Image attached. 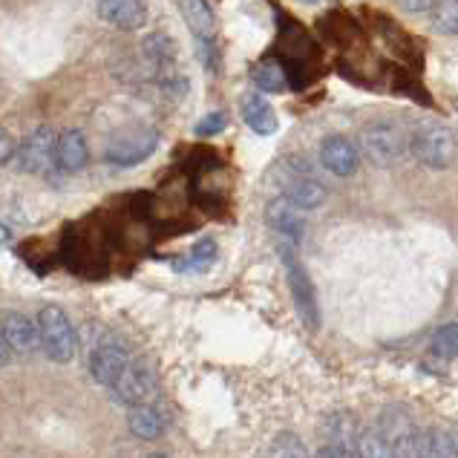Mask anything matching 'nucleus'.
Instances as JSON below:
<instances>
[{"label":"nucleus","instance_id":"obj_18","mask_svg":"<svg viewBox=\"0 0 458 458\" xmlns=\"http://www.w3.org/2000/svg\"><path fill=\"white\" fill-rule=\"evenodd\" d=\"M127 424H130V433H133L136 438L153 441L165 433L167 418L159 407H156V403H139V407H130Z\"/></svg>","mask_w":458,"mask_h":458},{"label":"nucleus","instance_id":"obj_1","mask_svg":"<svg viewBox=\"0 0 458 458\" xmlns=\"http://www.w3.org/2000/svg\"><path fill=\"white\" fill-rule=\"evenodd\" d=\"M38 332H41V349L52 363H70L78 352V335L61 306H44L38 311Z\"/></svg>","mask_w":458,"mask_h":458},{"label":"nucleus","instance_id":"obj_32","mask_svg":"<svg viewBox=\"0 0 458 458\" xmlns=\"http://www.w3.org/2000/svg\"><path fill=\"white\" fill-rule=\"evenodd\" d=\"M145 458H167V455H162V453H150V455H145Z\"/></svg>","mask_w":458,"mask_h":458},{"label":"nucleus","instance_id":"obj_7","mask_svg":"<svg viewBox=\"0 0 458 458\" xmlns=\"http://www.w3.org/2000/svg\"><path fill=\"white\" fill-rule=\"evenodd\" d=\"M274 185H277V193L283 199L297 205L300 211H318L329 199V191L323 188V182H318L311 174H303V170L283 167L280 176L274 179Z\"/></svg>","mask_w":458,"mask_h":458},{"label":"nucleus","instance_id":"obj_9","mask_svg":"<svg viewBox=\"0 0 458 458\" xmlns=\"http://www.w3.org/2000/svg\"><path fill=\"white\" fill-rule=\"evenodd\" d=\"M115 401H122L124 407H139V403H153L156 398V372L150 369L148 360L133 358L127 363V369L119 375V381L113 384Z\"/></svg>","mask_w":458,"mask_h":458},{"label":"nucleus","instance_id":"obj_26","mask_svg":"<svg viewBox=\"0 0 458 458\" xmlns=\"http://www.w3.org/2000/svg\"><path fill=\"white\" fill-rule=\"evenodd\" d=\"M225 130V113H211L196 124V136H216Z\"/></svg>","mask_w":458,"mask_h":458},{"label":"nucleus","instance_id":"obj_6","mask_svg":"<svg viewBox=\"0 0 458 458\" xmlns=\"http://www.w3.org/2000/svg\"><path fill=\"white\" fill-rule=\"evenodd\" d=\"M159 148V130L156 127H130L122 130L107 145V162L115 167H136Z\"/></svg>","mask_w":458,"mask_h":458},{"label":"nucleus","instance_id":"obj_21","mask_svg":"<svg viewBox=\"0 0 458 458\" xmlns=\"http://www.w3.org/2000/svg\"><path fill=\"white\" fill-rule=\"evenodd\" d=\"M355 453L358 458H401V453L384 438V433L377 427L363 429L355 441Z\"/></svg>","mask_w":458,"mask_h":458},{"label":"nucleus","instance_id":"obj_19","mask_svg":"<svg viewBox=\"0 0 458 458\" xmlns=\"http://www.w3.org/2000/svg\"><path fill=\"white\" fill-rule=\"evenodd\" d=\"M251 78H254L259 93H271V96L285 93L289 84H292V75H289V70H285V64L274 61V58L259 61L254 67V72H251Z\"/></svg>","mask_w":458,"mask_h":458},{"label":"nucleus","instance_id":"obj_22","mask_svg":"<svg viewBox=\"0 0 458 458\" xmlns=\"http://www.w3.org/2000/svg\"><path fill=\"white\" fill-rule=\"evenodd\" d=\"M216 259V242L214 240H199L185 259H179L176 271H202Z\"/></svg>","mask_w":458,"mask_h":458},{"label":"nucleus","instance_id":"obj_25","mask_svg":"<svg viewBox=\"0 0 458 458\" xmlns=\"http://www.w3.org/2000/svg\"><path fill=\"white\" fill-rule=\"evenodd\" d=\"M274 458H309V455H306L303 444L285 433V436H277V441H274Z\"/></svg>","mask_w":458,"mask_h":458},{"label":"nucleus","instance_id":"obj_3","mask_svg":"<svg viewBox=\"0 0 458 458\" xmlns=\"http://www.w3.org/2000/svg\"><path fill=\"white\" fill-rule=\"evenodd\" d=\"M277 251H280V259H283V266H285V277H289L292 297H294V306H297L300 320H303L309 329H318V323H320L318 294H314V285H311L309 271L297 259V245L280 240Z\"/></svg>","mask_w":458,"mask_h":458},{"label":"nucleus","instance_id":"obj_15","mask_svg":"<svg viewBox=\"0 0 458 458\" xmlns=\"http://www.w3.org/2000/svg\"><path fill=\"white\" fill-rule=\"evenodd\" d=\"M89 162V145L81 130H64L58 136V170L61 174H78Z\"/></svg>","mask_w":458,"mask_h":458},{"label":"nucleus","instance_id":"obj_4","mask_svg":"<svg viewBox=\"0 0 458 458\" xmlns=\"http://www.w3.org/2000/svg\"><path fill=\"white\" fill-rule=\"evenodd\" d=\"M15 167L30 176H49L58 170V136L52 127H35L26 136L18 153H15Z\"/></svg>","mask_w":458,"mask_h":458},{"label":"nucleus","instance_id":"obj_30","mask_svg":"<svg viewBox=\"0 0 458 458\" xmlns=\"http://www.w3.org/2000/svg\"><path fill=\"white\" fill-rule=\"evenodd\" d=\"M12 355H15V352H12V346L6 344L4 332H0V366H6V363L12 360Z\"/></svg>","mask_w":458,"mask_h":458},{"label":"nucleus","instance_id":"obj_10","mask_svg":"<svg viewBox=\"0 0 458 458\" xmlns=\"http://www.w3.org/2000/svg\"><path fill=\"white\" fill-rule=\"evenodd\" d=\"M266 222H268V228L277 233L283 242L300 245V242H303V237H306L303 211H300L297 205H292L289 199H283L280 193L266 205Z\"/></svg>","mask_w":458,"mask_h":458},{"label":"nucleus","instance_id":"obj_8","mask_svg":"<svg viewBox=\"0 0 458 458\" xmlns=\"http://www.w3.org/2000/svg\"><path fill=\"white\" fill-rule=\"evenodd\" d=\"M130 360H133V355H130L124 340L115 335H107L98 340L93 355H89V375L96 377V384L113 389V384L119 381V375L127 369Z\"/></svg>","mask_w":458,"mask_h":458},{"label":"nucleus","instance_id":"obj_12","mask_svg":"<svg viewBox=\"0 0 458 458\" xmlns=\"http://www.w3.org/2000/svg\"><path fill=\"white\" fill-rule=\"evenodd\" d=\"M0 332H4L6 344L12 346V352L21 358H30L41 349V332H38V320H30L21 311H9L0 320Z\"/></svg>","mask_w":458,"mask_h":458},{"label":"nucleus","instance_id":"obj_29","mask_svg":"<svg viewBox=\"0 0 458 458\" xmlns=\"http://www.w3.org/2000/svg\"><path fill=\"white\" fill-rule=\"evenodd\" d=\"M314 458H358L355 447H340V444H329V447H323Z\"/></svg>","mask_w":458,"mask_h":458},{"label":"nucleus","instance_id":"obj_17","mask_svg":"<svg viewBox=\"0 0 458 458\" xmlns=\"http://www.w3.org/2000/svg\"><path fill=\"white\" fill-rule=\"evenodd\" d=\"M182 15H185V23L191 26V32L196 35V44H214V9L208 0H179Z\"/></svg>","mask_w":458,"mask_h":458},{"label":"nucleus","instance_id":"obj_16","mask_svg":"<svg viewBox=\"0 0 458 458\" xmlns=\"http://www.w3.org/2000/svg\"><path fill=\"white\" fill-rule=\"evenodd\" d=\"M240 110H242V122L251 127L257 136H274V133H277V127H280L277 113H274V107L259 93H248L242 98Z\"/></svg>","mask_w":458,"mask_h":458},{"label":"nucleus","instance_id":"obj_2","mask_svg":"<svg viewBox=\"0 0 458 458\" xmlns=\"http://www.w3.org/2000/svg\"><path fill=\"white\" fill-rule=\"evenodd\" d=\"M358 150L369 159L375 167H392L403 159V153L410 150V141L403 136V130L389 122L366 124L358 136Z\"/></svg>","mask_w":458,"mask_h":458},{"label":"nucleus","instance_id":"obj_14","mask_svg":"<svg viewBox=\"0 0 458 458\" xmlns=\"http://www.w3.org/2000/svg\"><path fill=\"white\" fill-rule=\"evenodd\" d=\"M384 433V438L401 453V458H415V444H418V429L412 427V421L401 412H386L381 421L375 424Z\"/></svg>","mask_w":458,"mask_h":458},{"label":"nucleus","instance_id":"obj_23","mask_svg":"<svg viewBox=\"0 0 458 458\" xmlns=\"http://www.w3.org/2000/svg\"><path fill=\"white\" fill-rule=\"evenodd\" d=\"M433 355H438L441 360L458 358V323H447V326H441V329L436 332Z\"/></svg>","mask_w":458,"mask_h":458},{"label":"nucleus","instance_id":"obj_24","mask_svg":"<svg viewBox=\"0 0 458 458\" xmlns=\"http://www.w3.org/2000/svg\"><path fill=\"white\" fill-rule=\"evenodd\" d=\"M433 23L444 35H458V0H438L436 4Z\"/></svg>","mask_w":458,"mask_h":458},{"label":"nucleus","instance_id":"obj_27","mask_svg":"<svg viewBox=\"0 0 458 458\" xmlns=\"http://www.w3.org/2000/svg\"><path fill=\"white\" fill-rule=\"evenodd\" d=\"M15 153H18V145H15V139H12L4 127H0V165H6V162H15Z\"/></svg>","mask_w":458,"mask_h":458},{"label":"nucleus","instance_id":"obj_20","mask_svg":"<svg viewBox=\"0 0 458 458\" xmlns=\"http://www.w3.org/2000/svg\"><path fill=\"white\" fill-rule=\"evenodd\" d=\"M415 458H458V441L447 429H427L418 436Z\"/></svg>","mask_w":458,"mask_h":458},{"label":"nucleus","instance_id":"obj_5","mask_svg":"<svg viewBox=\"0 0 458 458\" xmlns=\"http://www.w3.org/2000/svg\"><path fill=\"white\" fill-rule=\"evenodd\" d=\"M455 150H458L455 133L441 124H427L421 130H415V136L410 141V153L429 170H447L455 162Z\"/></svg>","mask_w":458,"mask_h":458},{"label":"nucleus","instance_id":"obj_31","mask_svg":"<svg viewBox=\"0 0 458 458\" xmlns=\"http://www.w3.org/2000/svg\"><path fill=\"white\" fill-rule=\"evenodd\" d=\"M12 240V231H9V225H4V222H0V245H6Z\"/></svg>","mask_w":458,"mask_h":458},{"label":"nucleus","instance_id":"obj_11","mask_svg":"<svg viewBox=\"0 0 458 458\" xmlns=\"http://www.w3.org/2000/svg\"><path fill=\"white\" fill-rule=\"evenodd\" d=\"M320 162L332 176L349 179V176H355L360 167V150L355 141H349L346 136L332 133L320 141Z\"/></svg>","mask_w":458,"mask_h":458},{"label":"nucleus","instance_id":"obj_13","mask_svg":"<svg viewBox=\"0 0 458 458\" xmlns=\"http://www.w3.org/2000/svg\"><path fill=\"white\" fill-rule=\"evenodd\" d=\"M98 15L122 32H139L148 23V6L145 0H98Z\"/></svg>","mask_w":458,"mask_h":458},{"label":"nucleus","instance_id":"obj_28","mask_svg":"<svg viewBox=\"0 0 458 458\" xmlns=\"http://www.w3.org/2000/svg\"><path fill=\"white\" fill-rule=\"evenodd\" d=\"M395 4H398L403 12H412V15H421V12L436 9L438 0H395Z\"/></svg>","mask_w":458,"mask_h":458}]
</instances>
